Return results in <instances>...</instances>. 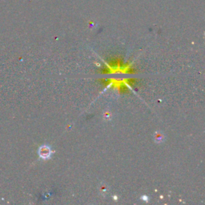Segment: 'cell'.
Here are the masks:
<instances>
[{
  "label": "cell",
  "mask_w": 205,
  "mask_h": 205,
  "mask_svg": "<svg viewBox=\"0 0 205 205\" xmlns=\"http://www.w3.org/2000/svg\"><path fill=\"white\" fill-rule=\"evenodd\" d=\"M165 140V135L162 132H156L154 134V140L156 143H163Z\"/></svg>",
  "instance_id": "7a4b0ae2"
},
{
  "label": "cell",
  "mask_w": 205,
  "mask_h": 205,
  "mask_svg": "<svg viewBox=\"0 0 205 205\" xmlns=\"http://www.w3.org/2000/svg\"><path fill=\"white\" fill-rule=\"evenodd\" d=\"M39 156L43 159H50L52 155V151L51 148L48 145H43L41 146L39 149Z\"/></svg>",
  "instance_id": "6da1fadb"
}]
</instances>
